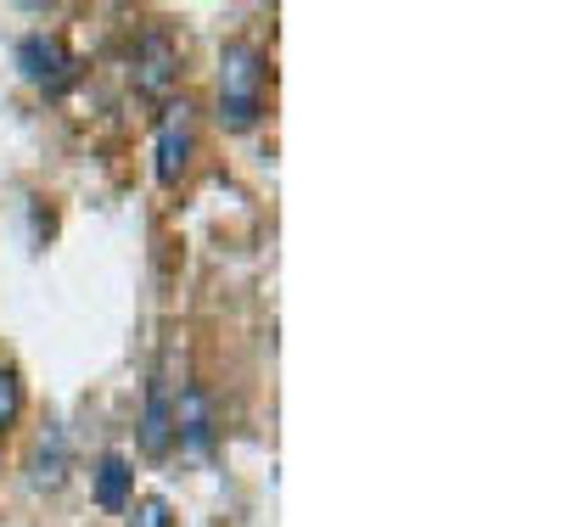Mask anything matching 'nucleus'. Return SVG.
Returning a JSON list of instances; mask_svg holds the SVG:
<instances>
[{"mask_svg":"<svg viewBox=\"0 0 561 527\" xmlns=\"http://www.w3.org/2000/svg\"><path fill=\"white\" fill-rule=\"evenodd\" d=\"M270 95V57L259 39H225L219 51V124L225 129H253L264 118Z\"/></svg>","mask_w":561,"mask_h":527,"instance_id":"1","label":"nucleus"},{"mask_svg":"<svg viewBox=\"0 0 561 527\" xmlns=\"http://www.w3.org/2000/svg\"><path fill=\"white\" fill-rule=\"evenodd\" d=\"M192 152H197L192 102H169L163 118H158V147H152V174H158V185H180L185 169H192Z\"/></svg>","mask_w":561,"mask_h":527,"instance_id":"2","label":"nucleus"},{"mask_svg":"<svg viewBox=\"0 0 561 527\" xmlns=\"http://www.w3.org/2000/svg\"><path fill=\"white\" fill-rule=\"evenodd\" d=\"M135 90H147V95H169V84L180 79V45L163 34V28H147L135 39Z\"/></svg>","mask_w":561,"mask_h":527,"instance_id":"3","label":"nucleus"},{"mask_svg":"<svg viewBox=\"0 0 561 527\" xmlns=\"http://www.w3.org/2000/svg\"><path fill=\"white\" fill-rule=\"evenodd\" d=\"M140 449L152 460H163L174 449V381L158 370L147 381V410H140Z\"/></svg>","mask_w":561,"mask_h":527,"instance_id":"4","label":"nucleus"},{"mask_svg":"<svg viewBox=\"0 0 561 527\" xmlns=\"http://www.w3.org/2000/svg\"><path fill=\"white\" fill-rule=\"evenodd\" d=\"M68 68H73V57H68V45L57 39V34H23L18 39V73L28 79V84H57V79H68Z\"/></svg>","mask_w":561,"mask_h":527,"instance_id":"5","label":"nucleus"},{"mask_svg":"<svg viewBox=\"0 0 561 527\" xmlns=\"http://www.w3.org/2000/svg\"><path fill=\"white\" fill-rule=\"evenodd\" d=\"M62 483H68V433L62 426H45L34 438V455H28V489L57 494Z\"/></svg>","mask_w":561,"mask_h":527,"instance_id":"6","label":"nucleus"},{"mask_svg":"<svg viewBox=\"0 0 561 527\" xmlns=\"http://www.w3.org/2000/svg\"><path fill=\"white\" fill-rule=\"evenodd\" d=\"M174 438L192 449V455H208L214 449V415H208L203 388H180L174 393Z\"/></svg>","mask_w":561,"mask_h":527,"instance_id":"7","label":"nucleus"},{"mask_svg":"<svg viewBox=\"0 0 561 527\" xmlns=\"http://www.w3.org/2000/svg\"><path fill=\"white\" fill-rule=\"evenodd\" d=\"M129 500H135V471H129V460H124V455H102V460H96V505H102V511H129Z\"/></svg>","mask_w":561,"mask_h":527,"instance_id":"8","label":"nucleus"},{"mask_svg":"<svg viewBox=\"0 0 561 527\" xmlns=\"http://www.w3.org/2000/svg\"><path fill=\"white\" fill-rule=\"evenodd\" d=\"M23 415V376L12 365H0V433H12Z\"/></svg>","mask_w":561,"mask_h":527,"instance_id":"9","label":"nucleus"},{"mask_svg":"<svg viewBox=\"0 0 561 527\" xmlns=\"http://www.w3.org/2000/svg\"><path fill=\"white\" fill-rule=\"evenodd\" d=\"M129 527H174V511L163 494H140L129 500Z\"/></svg>","mask_w":561,"mask_h":527,"instance_id":"10","label":"nucleus"}]
</instances>
